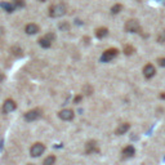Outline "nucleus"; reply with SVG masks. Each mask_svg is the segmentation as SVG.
Segmentation results:
<instances>
[{"mask_svg":"<svg viewBox=\"0 0 165 165\" xmlns=\"http://www.w3.org/2000/svg\"><path fill=\"white\" fill-rule=\"evenodd\" d=\"M40 2H45V0H40Z\"/></svg>","mask_w":165,"mask_h":165,"instance_id":"obj_28","label":"nucleus"},{"mask_svg":"<svg viewBox=\"0 0 165 165\" xmlns=\"http://www.w3.org/2000/svg\"><path fill=\"white\" fill-rule=\"evenodd\" d=\"M81 99H83V95H77V97L75 98V101H74V102H75V103H79Z\"/></svg>","mask_w":165,"mask_h":165,"instance_id":"obj_25","label":"nucleus"},{"mask_svg":"<svg viewBox=\"0 0 165 165\" xmlns=\"http://www.w3.org/2000/svg\"><path fill=\"white\" fill-rule=\"evenodd\" d=\"M12 53L14 56H17V57H20V56H22V49L20 47H13L12 48Z\"/></svg>","mask_w":165,"mask_h":165,"instance_id":"obj_19","label":"nucleus"},{"mask_svg":"<svg viewBox=\"0 0 165 165\" xmlns=\"http://www.w3.org/2000/svg\"><path fill=\"white\" fill-rule=\"evenodd\" d=\"M129 128H130V125L128 124V123H124V124H120L119 126H117V129L115 130V133H116V135H123V134H125L128 130H129Z\"/></svg>","mask_w":165,"mask_h":165,"instance_id":"obj_11","label":"nucleus"},{"mask_svg":"<svg viewBox=\"0 0 165 165\" xmlns=\"http://www.w3.org/2000/svg\"><path fill=\"white\" fill-rule=\"evenodd\" d=\"M3 80H4V75H3L2 72H0V83H2Z\"/></svg>","mask_w":165,"mask_h":165,"instance_id":"obj_26","label":"nucleus"},{"mask_svg":"<svg viewBox=\"0 0 165 165\" xmlns=\"http://www.w3.org/2000/svg\"><path fill=\"white\" fill-rule=\"evenodd\" d=\"M25 31L27 35H35V34L39 32V26L36 23H29V25H26Z\"/></svg>","mask_w":165,"mask_h":165,"instance_id":"obj_9","label":"nucleus"},{"mask_svg":"<svg viewBox=\"0 0 165 165\" xmlns=\"http://www.w3.org/2000/svg\"><path fill=\"white\" fill-rule=\"evenodd\" d=\"M121 154H123V156H124V158H133V156H134V154H135V150H134V147L133 146H126L125 147V149L123 150V152H121Z\"/></svg>","mask_w":165,"mask_h":165,"instance_id":"obj_12","label":"nucleus"},{"mask_svg":"<svg viewBox=\"0 0 165 165\" xmlns=\"http://www.w3.org/2000/svg\"><path fill=\"white\" fill-rule=\"evenodd\" d=\"M121 9H123V5H121V4H115L114 7L111 8V13L112 14H117V13L121 12Z\"/></svg>","mask_w":165,"mask_h":165,"instance_id":"obj_17","label":"nucleus"},{"mask_svg":"<svg viewBox=\"0 0 165 165\" xmlns=\"http://www.w3.org/2000/svg\"><path fill=\"white\" fill-rule=\"evenodd\" d=\"M17 107L16 102L13 99H7L4 103H3V112L4 114H11L12 111H14Z\"/></svg>","mask_w":165,"mask_h":165,"instance_id":"obj_8","label":"nucleus"},{"mask_svg":"<svg viewBox=\"0 0 165 165\" xmlns=\"http://www.w3.org/2000/svg\"><path fill=\"white\" fill-rule=\"evenodd\" d=\"M134 50H135V49H134L132 45H125V47H124V53H125L126 56L133 54V53H134Z\"/></svg>","mask_w":165,"mask_h":165,"instance_id":"obj_18","label":"nucleus"},{"mask_svg":"<svg viewBox=\"0 0 165 165\" xmlns=\"http://www.w3.org/2000/svg\"><path fill=\"white\" fill-rule=\"evenodd\" d=\"M58 27H59V30H62V31H68V29H70V25L63 22V23H59Z\"/></svg>","mask_w":165,"mask_h":165,"instance_id":"obj_21","label":"nucleus"},{"mask_svg":"<svg viewBox=\"0 0 165 165\" xmlns=\"http://www.w3.org/2000/svg\"><path fill=\"white\" fill-rule=\"evenodd\" d=\"M54 163H56V156H53V155L48 156V158L43 161V164H44V165H53Z\"/></svg>","mask_w":165,"mask_h":165,"instance_id":"obj_16","label":"nucleus"},{"mask_svg":"<svg viewBox=\"0 0 165 165\" xmlns=\"http://www.w3.org/2000/svg\"><path fill=\"white\" fill-rule=\"evenodd\" d=\"M117 53H119V50L115 49V48L107 49V50L103 52V54L101 57V61H102V62H110V61H112V59H114L117 56Z\"/></svg>","mask_w":165,"mask_h":165,"instance_id":"obj_4","label":"nucleus"},{"mask_svg":"<svg viewBox=\"0 0 165 165\" xmlns=\"http://www.w3.org/2000/svg\"><path fill=\"white\" fill-rule=\"evenodd\" d=\"M66 14V5L65 4H56L53 7H50L49 9V16L52 18H59Z\"/></svg>","mask_w":165,"mask_h":165,"instance_id":"obj_1","label":"nucleus"},{"mask_svg":"<svg viewBox=\"0 0 165 165\" xmlns=\"http://www.w3.org/2000/svg\"><path fill=\"white\" fill-rule=\"evenodd\" d=\"M0 7L2 8H4V9L8 12V13H12L14 9H16V7H14V4L12 3H0Z\"/></svg>","mask_w":165,"mask_h":165,"instance_id":"obj_15","label":"nucleus"},{"mask_svg":"<svg viewBox=\"0 0 165 165\" xmlns=\"http://www.w3.org/2000/svg\"><path fill=\"white\" fill-rule=\"evenodd\" d=\"M12 3L14 4L16 8H22V7H25V2H23V0H13Z\"/></svg>","mask_w":165,"mask_h":165,"instance_id":"obj_20","label":"nucleus"},{"mask_svg":"<svg viewBox=\"0 0 165 165\" xmlns=\"http://www.w3.org/2000/svg\"><path fill=\"white\" fill-rule=\"evenodd\" d=\"M39 45L41 47V48H45V49H48V48H50V45H52V41L48 39V38H40L39 39Z\"/></svg>","mask_w":165,"mask_h":165,"instance_id":"obj_13","label":"nucleus"},{"mask_svg":"<svg viewBox=\"0 0 165 165\" xmlns=\"http://www.w3.org/2000/svg\"><path fill=\"white\" fill-rule=\"evenodd\" d=\"M74 116H75L74 111L70 110V108H65V110H62V111H59V112H58V117H59L61 120H65V121H70V120H72Z\"/></svg>","mask_w":165,"mask_h":165,"instance_id":"obj_6","label":"nucleus"},{"mask_svg":"<svg viewBox=\"0 0 165 165\" xmlns=\"http://www.w3.org/2000/svg\"><path fill=\"white\" fill-rule=\"evenodd\" d=\"M44 151H45V146L40 142H38L35 144H32V147L30 149V155L32 158H39V156H41L44 154Z\"/></svg>","mask_w":165,"mask_h":165,"instance_id":"obj_3","label":"nucleus"},{"mask_svg":"<svg viewBox=\"0 0 165 165\" xmlns=\"http://www.w3.org/2000/svg\"><path fill=\"white\" fill-rule=\"evenodd\" d=\"M159 66H161V67H165V58H159Z\"/></svg>","mask_w":165,"mask_h":165,"instance_id":"obj_24","label":"nucleus"},{"mask_svg":"<svg viewBox=\"0 0 165 165\" xmlns=\"http://www.w3.org/2000/svg\"><path fill=\"white\" fill-rule=\"evenodd\" d=\"M158 40H159V43H165V30H164V31L160 34V35H159Z\"/></svg>","mask_w":165,"mask_h":165,"instance_id":"obj_22","label":"nucleus"},{"mask_svg":"<svg viewBox=\"0 0 165 165\" xmlns=\"http://www.w3.org/2000/svg\"><path fill=\"white\" fill-rule=\"evenodd\" d=\"M40 116H41V111L38 110V108H35V110H31V111L26 112V114H25V120L26 121H35Z\"/></svg>","mask_w":165,"mask_h":165,"instance_id":"obj_5","label":"nucleus"},{"mask_svg":"<svg viewBox=\"0 0 165 165\" xmlns=\"http://www.w3.org/2000/svg\"><path fill=\"white\" fill-rule=\"evenodd\" d=\"M161 98H164V99H165V93H163V94H161Z\"/></svg>","mask_w":165,"mask_h":165,"instance_id":"obj_27","label":"nucleus"},{"mask_svg":"<svg viewBox=\"0 0 165 165\" xmlns=\"http://www.w3.org/2000/svg\"><path fill=\"white\" fill-rule=\"evenodd\" d=\"M125 31L126 32H132V34H137L141 32V25L137 20H128L125 23Z\"/></svg>","mask_w":165,"mask_h":165,"instance_id":"obj_2","label":"nucleus"},{"mask_svg":"<svg viewBox=\"0 0 165 165\" xmlns=\"http://www.w3.org/2000/svg\"><path fill=\"white\" fill-rule=\"evenodd\" d=\"M107 34H108V30L106 27H99V29H97V31H95V36L98 39H103L105 36H107Z\"/></svg>","mask_w":165,"mask_h":165,"instance_id":"obj_14","label":"nucleus"},{"mask_svg":"<svg viewBox=\"0 0 165 165\" xmlns=\"http://www.w3.org/2000/svg\"><path fill=\"white\" fill-rule=\"evenodd\" d=\"M45 38H48L50 41H53L56 39V35H54V34H52V32H49V34H47V35H45Z\"/></svg>","mask_w":165,"mask_h":165,"instance_id":"obj_23","label":"nucleus"},{"mask_svg":"<svg viewBox=\"0 0 165 165\" xmlns=\"http://www.w3.org/2000/svg\"><path fill=\"white\" fill-rule=\"evenodd\" d=\"M85 152L86 154H93V152H98V147L95 141H89L85 144Z\"/></svg>","mask_w":165,"mask_h":165,"instance_id":"obj_10","label":"nucleus"},{"mask_svg":"<svg viewBox=\"0 0 165 165\" xmlns=\"http://www.w3.org/2000/svg\"><path fill=\"white\" fill-rule=\"evenodd\" d=\"M156 74V68L154 65L151 63H147L144 67H143V76L146 77V79H151V77H154Z\"/></svg>","mask_w":165,"mask_h":165,"instance_id":"obj_7","label":"nucleus"}]
</instances>
